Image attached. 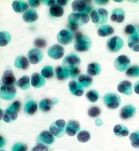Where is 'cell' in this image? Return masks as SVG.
<instances>
[{
	"label": "cell",
	"mask_w": 139,
	"mask_h": 151,
	"mask_svg": "<svg viewBox=\"0 0 139 151\" xmlns=\"http://www.w3.org/2000/svg\"><path fill=\"white\" fill-rule=\"evenodd\" d=\"M76 40L74 43L75 50L80 52L88 51L91 47V39L88 36L79 35L76 36Z\"/></svg>",
	"instance_id": "cell-1"
},
{
	"label": "cell",
	"mask_w": 139,
	"mask_h": 151,
	"mask_svg": "<svg viewBox=\"0 0 139 151\" xmlns=\"http://www.w3.org/2000/svg\"><path fill=\"white\" fill-rule=\"evenodd\" d=\"M19 101L14 102L11 106L7 108L4 112L3 120L7 123H11L15 121L18 117V112L20 108Z\"/></svg>",
	"instance_id": "cell-2"
},
{
	"label": "cell",
	"mask_w": 139,
	"mask_h": 151,
	"mask_svg": "<svg viewBox=\"0 0 139 151\" xmlns=\"http://www.w3.org/2000/svg\"><path fill=\"white\" fill-rule=\"evenodd\" d=\"M90 18L96 25H104L108 19V12L103 8L93 10L90 14Z\"/></svg>",
	"instance_id": "cell-3"
},
{
	"label": "cell",
	"mask_w": 139,
	"mask_h": 151,
	"mask_svg": "<svg viewBox=\"0 0 139 151\" xmlns=\"http://www.w3.org/2000/svg\"><path fill=\"white\" fill-rule=\"evenodd\" d=\"M69 24L77 26H83L88 23L90 17L86 13H71L67 17Z\"/></svg>",
	"instance_id": "cell-4"
},
{
	"label": "cell",
	"mask_w": 139,
	"mask_h": 151,
	"mask_svg": "<svg viewBox=\"0 0 139 151\" xmlns=\"http://www.w3.org/2000/svg\"><path fill=\"white\" fill-rule=\"evenodd\" d=\"M80 58L75 54H67L63 60V66L66 68L69 71L75 68H78L81 64Z\"/></svg>",
	"instance_id": "cell-5"
},
{
	"label": "cell",
	"mask_w": 139,
	"mask_h": 151,
	"mask_svg": "<svg viewBox=\"0 0 139 151\" xmlns=\"http://www.w3.org/2000/svg\"><path fill=\"white\" fill-rule=\"evenodd\" d=\"M103 101L106 106L109 109H116L121 103V97L115 93H108L103 97Z\"/></svg>",
	"instance_id": "cell-6"
},
{
	"label": "cell",
	"mask_w": 139,
	"mask_h": 151,
	"mask_svg": "<svg viewBox=\"0 0 139 151\" xmlns=\"http://www.w3.org/2000/svg\"><path fill=\"white\" fill-rule=\"evenodd\" d=\"M66 122L64 120H58L52 123L49 128V132L57 138L62 137L65 133Z\"/></svg>",
	"instance_id": "cell-7"
},
{
	"label": "cell",
	"mask_w": 139,
	"mask_h": 151,
	"mask_svg": "<svg viewBox=\"0 0 139 151\" xmlns=\"http://www.w3.org/2000/svg\"><path fill=\"white\" fill-rule=\"evenodd\" d=\"M130 58L124 55L118 56L114 63L115 68L120 72H124L127 71L130 66Z\"/></svg>",
	"instance_id": "cell-8"
},
{
	"label": "cell",
	"mask_w": 139,
	"mask_h": 151,
	"mask_svg": "<svg viewBox=\"0 0 139 151\" xmlns=\"http://www.w3.org/2000/svg\"><path fill=\"white\" fill-rule=\"evenodd\" d=\"M124 46V41L119 36H113L109 38L106 42V47L109 51L117 52L121 50Z\"/></svg>",
	"instance_id": "cell-9"
},
{
	"label": "cell",
	"mask_w": 139,
	"mask_h": 151,
	"mask_svg": "<svg viewBox=\"0 0 139 151\" xmlns=\"http://www.w3.org/2000/svg\"><path fill=\"white\" fill-rule=\"evenodd\" d=\"M28 59L32 64H37L43 59V52L37 48H31L27 54Z\"/></svg>",
	"instance_id": "cell-10"
},
{
	"label": "cell",
	"mask_w": 139,
	"mask_h": 151,
	"mask_svg": "<svg viewBox=\"0 0 139 151\" xmlns=\"http://www.w3.org/2000/svg\"><path fill=\"white\" fill-rule=\"evenodd\" d=\"M17 91L14 86L3 85L0 90V96L4 100H12L16 95Z\"/></svg>",
	"instance_id": "cell-11"
},
{
	"label": "cell",
	"mask_w": 139,
	"mask_h": 151,
	"mask_svg": "<svg viewBox=\"0 0 139 151\" xmlns=\"http://www.w3.org/2000/svg\"><path fill=\"white\" fill-rule=\"evenodd\" d=\"M47 54L50 58L54 60H59L64 56V49L59 44H54L49 48Z\"/></svg>",
	"instance_id": "cell-12"
},
{
	"label": "cell",
	"mask_w": 139,
	"mask_h": 151,
	"mask_svg": "<svg viewBox=\"0 0 139 151\" xmlns=\"http://www.w3.org/2000/svg\"><path fill=\"white\" fill-rule=\"evenodd\" d=\"M57 40L59 44L66 45L70 44L72 42L73 40V36L70 31L63 29L57 33Z\"/></svg>",
	"instance_id": "cell-13"
},
{
	"label": "cell",
	"mask_w": 139,
	"mask_h": 151,
	"mask_svg": "<svg viewBox=\"0 0 139 151\" xmlns=\"http://www.w3.org/2000/svg\"><path fill=\"white\" fill-rule=\"evenodd\" d=\"M54 142V136L49 131L42 132L37 138V144L50 145Z\"/></svg>",
	"instance_id": "cell-14"
},
{
	"label": "cell",
	"mask_w": 139,
	"mask_h": 151,
	"mask_svg": "<svg viewBox=\"0 0 139 151\" xmlns=\"http://www.w3.org/2000/svg\"><path fill=\"white\" fill-rule=\"evenodd\" d=\"M80 123L75 120H69L65 127L66 133L69 136H74L80 132Z\"/></svg>",
	"instance_id": "cell-15"
},
{
	"label": "cell",
	"mask_w": 139,
	"mask_h": 151,
	"mask_svg": "<svg viewBox=\"0 0 139 151\" xmlns=\"http://www.w3.org/2000/svg\"><path fill=\"white\" fill-rule=\"evenodd\" d=\"M135 108L133 105H127L121 108L119 116L122 119L127 120L132 117L135 114Z\"/></svg>",
	"instance_id": "cell-16"
},
{
	"label": "cell",
	"mask_w": 139,
	"mask_h": 151,
	"mask_svg": "<svg viewBox=\"0 0 139 151\" xmlns=\"http://www.w3.org/2000/svg\"><path fill=\"white\" fill-rule=\"evenodd\" d=\"M1 81L4 85L7 86H14L16 82V79L12 70H7L4 72Z\"/></svg>",
	"instance_id": "cell-17"
},
{
	"label": "cell",
	"mask_w": 139,
	"mask_h": 151,
	"mask_svg": "<svg viewBox=\"0 0 139 151\" xmlns=\"http://www.w3.org/2000/svg\"><path fill=\"white\" fill-rule=\"evenodd\" d=\"M69 89L72 95L81 96L84 94V87L81 84L76 81H71L69 83Z\"/></svg>",
	"instance_id": "cell-18"
},
{
	"label": "cell",
	"mask_w": 139,
	"mask_h": 151,
	"mask_svg": "<svg viewBox=\"0 0 139 151\" xmlns=\"http://www.w3.org/2000/svg\"><path fill=\"white\" fill-rule=\"evenodd\" d=\"M117 90L122 94L125 95H131L132 93V83L128 81H123L118 84Z\"/></svg>",
	"instance_id": "cell-19"
},
{
	"label": "cell",
	"mask_w": 139,
	"mask_h": 151,
	"mask_svg": "<svg viewBox=\"0 0 139 151\" xmlns=\"http://www.w3.org/2000/svg\"><path fill=\"white\" fill-rule=\"evenodd\" d=\"M46 83V79L39 73H35L31 76V85L35 88H40Z\"/></svg>",
	"instance_id": "cell-20"
},
{
	"label": "cell",
	"mask_w": 139,
	"mask_h": 151,
	"mask_svg": "<svg viewBox=\"0 0 139 151\" xmlns=\"http://www.w3.org/2000/svg\"><path fill=\"white\" fill-rule=\"evenodd\" d=\"M127 45L133 51L139 52V34L136 33L131 35L128 39Z\"/></svg>",
	"instance_id": "cell-21"
},
{
	"label": "cell",
	"mask_w": 139,
	"mask_h": 151,
	"mask_svg": "<svg viewBox=\"0 0 139 151\" xmlns=\"http://www.w3.org/2000/svg\"><path fill=\"white\" fill-rule=\"evenodd\" d=\"M22 19L26 23H32L38 19V14L35 10L30 9L24 12Z\"/></svg>",
	"instance_id": "cell-22"
},
{
	"label": "cell",
	"mask_w": 139,
	"mask_h": 151,
	"mask_svg": "<svg viewBox=\"0 0 139 151\" xmlns=\"http://www.w3.org/2000/svg\"><path fill=\"white\" fill-rule=\"evenodd\" d=\"M125 17V12L121 9H117L112 11L111 16V20L113 22L121 23L124 21Z\"/></svg>",
	"instance_id": "cell-23"
},
{
	"label": "cell",
	"mask_w": 139,
	"mask_h": 151,
	"mask_svg": "<svg viewBox=\"0 0 139 151\" xmlns=\"http://www.w3.org/2000/svg\"><path fill=\"white\" fill-rule=\"evenodd\" d=\"M72 10L74 13H84L88 9L86 2L83 0H75L72 3Z\"/></svg>",
	"instance_id": "cell-24"
},
{
	"label": "cell",
	"mask_w": 139,
	"mask_h": 151,
	"mask_svg": "<svg viewBox=\"0 0 139 151\" xmlns=\"http://www.w3.org/2000/svg\"><path fill=\"white\" fill-rule=\"evenodd\" d=\"M55 73L57 79L62 81L66 80L70 75L69 71L63 66H57L55 69Z\"/></svg>",
	"instance_id": "cell-25"
},
{
	"label": "cell",
	"mask_w": 139,
	"mask_h": 151,
	"mask_svg": "<svg viewBox=\"0 0 139 151\" xmlns=\"http://www.w3.org/2000/svg\"><path fill=\"white\" fill-rule=\"evenodd\" d=\"M29 61L24 56H18L16 58L14 66L21 70H27L29 66Z\"/></svg>",
	"instance_id": "cell-26"
},
{
	"label": "cell",
	"mask_w": 139,
	"mask_h": 151,
	"mask_svg": "<svg viewBox=\"0 0 139 151\" xmlns=\"http://www.w3.org/2000/svg\"><path fill=\"white\" fill-rule=\"evenodd\" d=\"M114 33V28L108 24H104L97 29V35L100 37H106Z\"/></svg>",
	"instance_id": "cell-27"
},
{
	"label": "cell",
	"mask_w": 139,
	"mask_h": 151,
	"mask_svg": "<svg viewBox=\"0 0 139 151\" xmlns=\"http://www.w3.org/2000/svg\"><path fill=\"white\" fill-rule=\"evenodd\" d=\"M101 66L97 63H92L87 65V72L89 76H96L98 75L101 72Z\"/></svg>",
	"instance_id": "cell-28"
},
{
	"label": "cell",
	"mask_w": 139,
	"mask_h": 151,
	"mask_svg": "<svg viewBox=\"0 0 139 151\" xmlns=\"http://www.w3.org/2000/svg\"><path fill=\"white\" fill-rule=\"evenodd\" d=\"M38 109L37 103L33 100L28 101L24 106V111L29 115H33Z\"/></svg>",
	"instance_id": "cell-29"
},
{
	"label": "cell",
	"mask_w": 139,
	"mask_h": 151,
	"mask_svg": "<svg viewBox=\"0 0 139 151\" xmlns=\"http://www.w3.org/2000/svg\"><path fill=\"white\" fill-rule=\"evenodd\" d=\"M12 8L15 12L21 13L28 10L29 6L28 4L24 1H14L12 3Z\"/></svg>",
	"instance_id": "cell-30"
},
{
	"label": "cell",
	"mask_w": 139,
	"mask_h": 151,
	"mask_svg": "<svg viewBox=\"0 0 139 151\" xmlns=\"http://www.w3.org/2000/svg\"><path fill=\"white\" fill-rule=\"evenodd\" d=\"M114 133L115 135L118 137H125L129 134L128 128L122 124H117L114 128Z\"/></svg>",
	"instance_id": "cell-31"
},
{
	"label": "cell",
	"mask_w": 139,
	"mask_h": 151,
	"mask_svg": "<svg viewBox=\"0 0 139 151\" xmlns=\"http://www.w3.org/2000/svg\"><path fill=\"white\" fill-rule=\"evenodd\" d=\"M50 13L53 17H60L63 16L64 14V9L61 6L56 4L50 7Z\"/></svg>",
	"instance_id": "cell-32"
},
{
	"label": "cell",
	"mask_w": 139,
	"mask_h": 151,
	"mask_svg": "<svg viewBox=\"0 0 139 151\" xmlns=\"http://www.w3.org/2000/svg\"><path fill=\"white\" fill-rule=\"evenodd\" d=\"M53 102L50 99H42L39 104V108L43 112H48L53 107Z\"/></svg>",
	"instance_id": "cell-33"
},
{
	"label": "cell",
	"mask_w": 139,
	"mask_h": 151,
	"mask_svg": "<svg viewBox=\"0 0 139 151\" xmlns=\"http://www.w3.org/2000/svg\"><path fill=\"white\" fill-rule=\"evenodd\" d=\"M12 40L11 35L6 31H1L0 32V45L1 47H5L8 45Z\"/></svg>",
	"instance_id": "cell-34"
},
{
	"label": "cell",
	"mask_w": 139,
	"mask_h": 151,
	"mask_svg": "<svg viewBox=\"0 0 139 151\" xmlns=\"http://www.w3.org/2000/svg\"><path fill=\"white\" fill-rule=\"evenodd\" d=\"M78 82L84 88L90 86L93 83V79L89 75L81 74L78 77Z\"/></svg>",
	"instance_id": "cell-35"
},
{
	"label": "cell",
	"mask_w": 139,
	"mask_h": 151,
	"mask_svg": "<svg viewBox=\"0 0 139 151\" xmlns=\"http://www.w3.org/2000/svg\"><path fill=\"white\" fill-rule=\"evenodd\" d=\"M17 86L23 90H26L30 87V78L28 76H23L19 79Z\"/></svg>",
	"instance_id": "cell-36"
},
{
	"label": "cell",
	"mask_w": 139,
	"mask_h": 151,
	"mask_svg": "<svg viewBox=\"0 0 139 151\" xmlns=\"http://www.w3.org/2000/svg\"><path fill=\"white\" fill-rule=\"evenodd\" d=\"M41 75L45 78L51 79L54 76V69L53 67L50 65H47L44 67L41 71Z\"/></svg>",
	"instance_id": "cell-37"
},
{
	"label": "cell",
	"mask_w": 139,
	"mask_h": 151,
	"mask_svg": "<svg viewBox=\"0 0 139 151\" xmlns=\"http://www.w3.org/2000/svg\"><path fill=\"white\" fill-rule=\"evenodd\" d=\"M126 75L130 78L139 77V65H132L126 71Z\"/></svg>",
	"instance_id": "cell-38"
},
{
	"label": "cell",
	"mask_w": 139,
	"mask_h": 151,
	"mask_svg": "<svg viewBox=\"0 0 139 151\" xmlns=\"http://www.w3.org/2000/svg\"><path fill=\"white\" fill-rule=\"evenodd\" d=\"M131 144L134 148L139 147V130L132 132L129 136Z\"/></svg>",
	"instance_id": "cell-39"
},
{
	"label": "cell",
	"mask_w": 139,
	"mask_h": 151,
	"mask_svg": "<svg viewBox=\"0 0 139 151\" xmlns=\"http://www.w3.org/2000/svg\"><path fill=\"white\" fill-rule=\"evenodd\" d=\"M91 138V135L88 131L82 130L80 132L77 136V139L79 142L81 143H85L90 140Z\"/></svg>",
	"instance_id": "cell-40"
},
{
	"label": "cell",
	"mask_w": 139,
	"mask_h": 151,
	"mask_svg": "<svg viewBox=\"0 0 139 151\" xmlns=\"http://www.w3.org/2000/svg\"><path fill=\"white\" fill-rule=\"evenodd\" d=\"M87 99L91 102H96L99 98V93L96 90H90L86 93Z\"/></svg>",
	"instance_id": "cell-41"
},
{
	"label": "cell",
	"mask_w": 139,
	"mask_h": 151,
	"mask_svg": "<svg viewBox=\"0 0 139 151\" xmlns=\"http://www.w3.org/2000/svg\"><path fill=\"white\" fill-rule=\"evenodd\" d=\"M101 114V109L97 106H91L88 109V115L92 118L98 117Z\"/></svg>",
	"instance_id": "cell-42"
},
{
	"label": "cell",
	"mask_w": 139,
	"mask_h": 151,
	"mask_svg": "<svg viewBox=\"0 0 139 151\" xmlns=\"http://www.w3.org/2000/svg\"><path fill=\"white\" fill-rule=\"evenodd\" d=\"M28 147L26 145L22 143H17L14 144L12 149V151H26Z\"/></svg>",
	"instance_id": "cell-43"
},
{
	"label": "cell",
	"mask_w": 139,
	"mask_h": 151,
	"mask_svg": "<svg viewBox=\"0 0 139 151\" xmlns=\"http://www.w3.org/2000/svg\"><path fill=\"white\" fill-rule=\"evenodd\" d=\"M124 32L127 35H132L137 33L135 27L132 24L127 25L125 27Z\"/></svg>",
	"instance_id": "cell-44"
},
{
	"label": "cell",
	"mask_w": 139,
	"mask_h": 151,
	"mask_svg": "<svg viewBox=\"0 0 139 151\" xmlns=\"http://www.w3.org/2000/svg\"><path fill=\"white\" fill-rule=\"evenodd\" d=\"M34 45L37 48H44L47 45V42L43 39H36L34 41Z\"/></svg>",
	"instance_id": "cell-45"
},
{
	"label": "cell",
	"mask_w": 139,
	"mask_h": 151,
	"mask_svg": "<svg viewBox=\"0 0 139 151\" xmlns=\"http://www.w3.org/2000/svg\"><path fill=\"white\" fill-rule=\"evenodd\" d=\"M31 151H49V147L45 145L37 144L32 149Z\"/></svg>",
	"instance_id": "cell-46"
},
{
	"label": "cell",
	"mask_w": 139,
	"mask_h": 151,
	"mask_svg": "<svg viewBox=\"0 0 139 151\" xmlns=\"http://www.w3.org/2000/svg\"><path fill=\"white\" fill-rule=\"evenodd\" d=\"M41 1H38V0H29L28 1V4L32 8H36L38 7L41 3Z\"/></svg>",
	"instance_id": "cell-47"
},
{
	"label": "cell",
	"mask_w": 139,
	"mask_h": 151,
	"mask_svg": "<svg viewBox=\"0 0 139 151\" xmlns=\"http://www.w3.org/2000/svg\"><path fill=\"white\" fill-rule=\"evenodd\" d=\"M69 72H70V76L72 78H76L78 76H80V70L79 68L74 69L72 70H71Z\"/></svg>",
	"instance_id": "cell-48"
},
{
	"label": "cell",
	"mask_w": 139,
	"mask_h": 151,
	"mask_svg": "<svg viewBox=\"0 0 139 151\" xmlns=\"http://www.w3.org/2000/svg\"><path fill=\"white\" fill-rule=\"evenodd\" d=\"M41 2L47 6H50V7L56 4V1H54V0H44Z\"/></svg>",
	"instance_id": "cell-49"
},
{
	"label": "cell",
	"mask_w": 139,
	"mask_h": 151,
	"mask_svg": "<svg viewBox=\"0 0 139 151\" xmlns=\"http://www.w3.org/2000/svg\"><path fill=\"white\" fill-rule=\"evenodd\" d=\"M133 88H134V92L137 94V95H139V81L136 82L135 83V84L134 85V86H133Z\"/></svg>",
	"instance_id": "cell-50"
},
{
	"label": "cell",
	"mask_w": 139,
	"mask_h": 151,
	"mask_svg": "<svg viewBox=\"0 0 139 151\" xmlns=\"http://www.w3.org/2000/svg\"><path fill=\"white\" fill-rule=\"evenodd\" d=\"M56 3L62 7L66 6L68 3V1L67 0H57Z\"/></svg>",
	"instance_id": "cell-51"
},
{
	"label": "cell",
	"mask_w": 139,
	"mask_h": 151,
	"mask_svg": "<svg viewBox=\"0 0 139 151\" xmlns=\"http://www.w3.org/2000/svg\"><path fill=\"white\" fill-rule=\"evenodd\" d=\"M94 3L97 5H106L109 3V1H106V0H98V1H94Z\"/></svg>",
	"instance_id": "cell-52"
},
{
	"label": "cell",
	"mask_w": 139,
	"mask_h": 151,
	"mask_svg": "<svg viewBox=\"0 0 139 151\" xmlns=\"http://www.w3.org/2000/svg\"><path fill=\"white\" fill-rule=\"evenodd\" d=\"M68 29L70 30L71 31H73V32H75L76 30H78V26H75V25H73V24H69L68 25ZM70 31V32H71Z\"/></svg>",
	"instance_id": "cell-53"
},
{
	"label": "cell",
	"mask_w": 139,
	"mask_h": 151,
	"mask_svg": "<svg viewBox=\"0 0 139 151\" xmlns=\"http://www.w3.org/2000/svg\"><path fill=\"white\" fill-rule=\"evenodd\" d=\"M138 33H139V24H138Z\"/></svg>",
	"instance_id": "cell-54"
},
{
	"label": "cell",
	"mask_w": 139,
	"mask_h": 151,
	"mask_svg": "<svg viewBox=\"0 0 139 151\" xmlns=\"http://www.w3.org/2000/svg\"><path fill=\"white\" fill-rule=\"evenodd\" d=\"M1 151H6V150H1Z\"/></svg>",
	"instance_id": "cell-55"
}]
</instances>
